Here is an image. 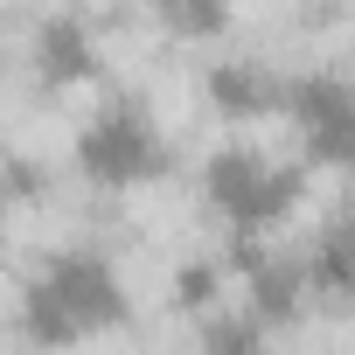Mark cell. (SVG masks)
<instances>
[{
    "instance_id": "6",
    "label": "cell",
    "mask_w": 355,
    "mask_h": 355,
    "mask_svg": "<svg viewBox=\"0 0 355 355\" xmlns=\"http://www.w3.org/2000/svg\"><path fill=\"white\" fill-rule=\"evenodd\" d=\"M28 63H35V77L49 91H84V84L105 77V49H98L84 15H42L35 42H28Z\"/></svg>"
},
{
    "instance_id": "11",
    "label": "cell",
    "mask_w": 355,
    "mask_h": 355,
    "mask_svg": "<svg viewBox=\"0 0 355 355\" xmlns=\"http://www.w3.org/2000/svg\"><path fill=\"white\" fill-rule=\"evenodd\" d=\"M132 8H146V15H153V0H132Z\"/></svg>"
},
{
    "instance_id": "4",
    "label": "cell",
    "mask_w": 355,
    "mask_h": 355,
    "mask_svg": "<svg viewBox=\"0 0 355 355\" xmlns=\"http://www.w3.org/2000/svg\"><path fill=\"white\" fill-rule=\"evenodd\" d=\"M279 119L300 132L306 160H320V167H355V84H348V77H334V70L293 77Z\"/></svg>"
},
{
    "instance_id": "8",
    "label": "cell",
    "mask_w": 355,
    "mask_h": 355,
    "mask_svg": "<svg viewBox=\"0 0 355 355\" xmlns=\"http://www.w3.org/2000/svg\"><path fill=\"white\" fill-rule=\"evenodd\" d=\"M223 293H230V265L223 258H189L174 272V306H189V313H216Z\"/></svg>"
},
{
    "instance_id": "9",
    "label": "cell",
    "mask_w": 355,
    "mask_h": 355,
    "mask_svg": "<svg viewBox=\"0 0 355 355\" xmlns=\"http://www.w3.org/2000/svg\"><path fill=\"white\" fill-rule=\"evenodd\" d=\"M153 15L174 35H223L230 28V0H153Z\"/></svg>"
},
{
    "instance_id": "10",
    "label": "cell",
    "mask_w": 355,
    "mask_h": 355,
    "mask_svg": "<svg viewBox=\"0 0 355 355\" xmlns=\"http://www.w3.org/2000/svg\"><path fill=\"white\" fill-rule=\"evenodd\" d=\"M202 341H209V348H258V341H265V320H216V313H209V320H202Z\"/></svg>"
},
{
    "instance_id": "7",
    "label": "cell",
    "mask_w": 355,
    "mask_h": 355,
    "mask_svg": "<svg viewBox=\"0 0 355 355\" xmlns=\"http://www.w3.org/2000/svg\"><path fill=\"white\" fill-rule=\"evenodd\" d=\"M300 272H306V293H313V300H341V306H355V223L320 230Z\"/></svg>"
},
{
    "instance_id": "3",
    "label": "cell",
    "mask_w": 355,
    "mask_h": 355,
    "mask_svg": "<svg viewBox=\"0 0 355 355\" xmlns=\"http://www.w3.org/2000/svg\"><path fill=\"white\" fill-rule=\"evenodd\" d=\"M77 167H84V182H98V189H139V182L160 174V125L132 98H112L77 132Z\"/></svg>"
},
{
    "instance_id": "1",
    "label": "cell",
    "mask_w": 355,
    "mask_h": 355,
    "mask_svg": "<svg viewBox=\"0 0 355 355\" xmlns=\"http://www.w3.org/2000/svg\"><path fill=\"white\" fill-rule=\"evenodd\" d=\"M21 313H28L21 320L28 341H77V334H98L125 313V286L98 251H49Z\"/></svg>"
},
{
    "instance_id": "5",
    "label": "cell",
    "mask_w": 355,
    "mask_h": 355,
    "mask_svg": "<svg viewBox=\"0 0 355 355\" xmlns=\"http://www.w3.org/2000/svg\"><path fill=\"white\" fill-rule=\"evenodd\" d=\"M286 84L293 77H279L272 63H251V56H223V63L202 70V98H209V112L223 125H265V119H279L286 112Z\"/></svg>"
},
{
    "instance_id": "2",
    "label": "cell",
    "mask_w": 355,
    "mask_h": 355,
    "mask_svg": "<svg viewBox=\"0 0 355 355\" xmlns=\"http://www.w3.org/2000/svg\"><path fill=\"white\" fill-rule=\"evenodd\" d=\"M202 196L230 237H272L279 216L300 202V167L272 160L265 146H216L202 160Z\"/></svg>"
}]
</instances>
